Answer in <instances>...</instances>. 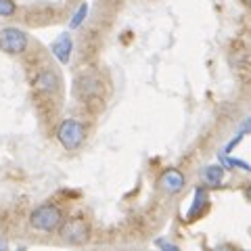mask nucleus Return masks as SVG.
<instances>
[{"label":"nucleus","instance_id":"11","mask_svg":"<svg viewBox=\"0 0 251 251\" xmlns=\"http://www.w3.org/2000/svg\"><path fill=\"white\" fill-rule=\"evenodd\" d=\"M84 17H86V4H82V6H80V11L75 13V17L72 19V27H77V25H80Z\"/></svg>","mask_w":251,"mask_h":251},{"label":"nucleus","instance_id":"5","mask_svg":"<svg viewBox=\"0 0 251 251\" xmlns=\"http://www.w3.org/2000/svg\"><path fill=\"white\" fill-rule=\"evenodd\" d=\"M186 184V180L182 176V172H178V170H168V172H163L161 178H159V186H161V191H166L170 195H176L180 193L184 188Z\"/></svg>","mask_w":251,"mask_h":251},{"label":"nucleus","instance_id":"6","mask_svg":"<svg viewBox=\"0 0 251 251\" xmlns=\"http://www.w3.org/2000/svg\"><path fill=\"white\" fill-rule=\"evenodd\" d=\"M52 52L61 63L69 61V54H72V38H69V34H63L52 42Z\"/></svg>","mask_w":251,"mask_h":251},{"label":"nucleus","instance_id":"3","mask_svg":"<svg viewBox=\"0 0 251 251\" xmlns=\"http://www.w3.org/2000/svg\"><path fill=\"white\" fill-rule=\"evenodd\" d=\"M27 46V36L23 34L21 29L17 27H4L0 29V49L4 52H11V54H17L23 52Z\"/></svg>","mask_w":251,"mask_h":251},{"label":"nucleus","instance_id":"8","mask_svg":"<svg viewBox=\"0 0 251 251\" xmlns=\"http://www.w3.org/2000/svg\"><path fill=\"white\" fill-rule=\"evenodd\" d=\"M203 176H205L209 186H218L220 182H222V168L220 166H209V168H205V172H203Z\"/></svg>","mask_w":251,"mask_h":251},{"label":"nucleus","instance_id":"13","mask_svg":"<svg viewBox=\"0 0 251 251\" xmlns=\"http://www.w3.org/2000/svg\"><path fill=\"white\" fill-rule=\"evenodd\" d=\"M243 4H249V0H243Z\"/></svg>","mask_w":251,"mask_h":251},{"label":"nucleus","instance_id":"7","mask_svg":"<svg viewBox=\"0 0 251 251\" xmlns=\"http://www.w3.org/2000/svg\"><path fill=\"white\" fill-rule=\"evenodd\" d=\"M36 88L42 90V92H57L59 90V77L57 74L52 72H42L40 75L36 77Z\"/></svg>","mask_w":251,"mask_h":251},{"label":"nucleus","instance_id":"12","mask_svg":"<svg viewBox=\"0 0 251 251\" xmlns=\"http://www.w3.org/2000/svg\"><path fill=\"white\" fill-rule=\"evenodd\" d=\"M159 247H170V249H176V245H172V243H166V241H159L157 243Z\"/></svg>","mask_w":251,"mask_h":251},{"label":"nucleus","instance_id":"10","mask_svg":"<svg viewBox=\"0 0 251 251\" xmlns=\"http://www.w3.org/2000/svg\"><path fill=\"white\" fill-rule=\"evenodd\" d=\"M15 11L17 9H15L13 0H0V17H11Z\"/></svg>","mask_w":251,"mask_h":251},{"label":"nucleus","instance_id":"2","mask_svg":"<svg viewBox=\"0 0 251 251\" xmlns=\"http://www.w3.org/2000/svg\"><path fill=\"white\" fill-rule=\"evenodd\" d=\"M57 136H59V140H61L63 147L69 149V151H74V149H77V147L84 143L86 132H84V126H82L80 122H75V120H65V122L59 126Z\"/></svg>","mask_w":251,"mask_h":251},{"label":"nucleus","instance_id":"9","mask_svg":"<svg viewBox=\"0 0 251 251\" xmlns=\"http://www.w3.org/2000/svg\"><path fill=\"white\" fill-rule=\"evenodd\" d=\"M205 201H207V195H205V191H201V188H199V191H197V199H195V205L191 207V211H188V218L193 220V216L197 214V211H199V207H201V205H203V203H205Z\"/></svg>","mask_w":251,"mask_h":251},{"label":"nucleus","instance_id":"1","mask_svg":"<svg viewBox=\"0 0 251 251\" xmlns=\"http://www.w3.org/2000/svg\"><path fill=\"white\" fill-rule=\"evenodd\" d=\"M61 218H63L61 216V209L57 205H50V203H46V205H40L36 211H31L29 224L34 226L36 230L50 232V230H54L61 224Z\"/></svg>","mask_w":251,"mask_h":251},{"label":"nucleus","instance_id":"4","mask_svg":"<svg viewBox=\"0 0 251 251\" xmlns=\"http://www.w3.org/2000/svg\"><path fill=\"white\" fill-rule=\"evenodd\" d=\"M63 241L72 243V245H80L88 239V224L84 222V218H72L67 220V224L61 228Z\"/></svg>","mask_w":251,"mask_h":251}]
</instances>
